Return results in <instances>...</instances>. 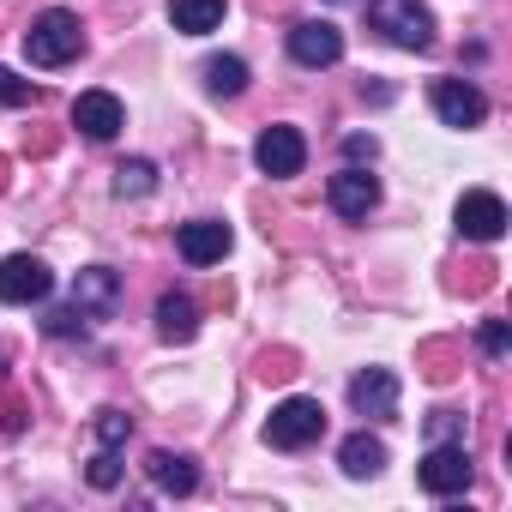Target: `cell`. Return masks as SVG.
Listing matches in <instances>:
<instances>
[{
  "label": "cell",
  "instance_id": "obj_15",
  "mask_svg": "<svg viewBox=\"0 0 512 512\" xmlns=\"http://www.w3.org/2000/svg\"><path fill=\"white\" fill-rule=\"evenodd\" d=\"M145 470H151V482H157L163 494H193V488H199V470H193L187 452H151Z\"/></svg>",
  "mask_w": 512,
  "mask_h": 512
},
{
  "label": "cell",
  "instance_id": "obj_12",
  "mask_svg": "<svg viewBox=\"0 0 512 512\" xmlns=\"http://www.w3.org/2000/svg\"><path fill=\"white\" fill-rule=\"evenodd\" d=\"M326 199H332V211H338V217H368V211L380 205V181H374L368 169H356V163H350V169H338V175H332Z\"/></svg>",
  "mask_w": 512,
  "mask_h": 512
},
{
  "label": "cell",
  "instance_id": "obj_9",
  "mask_svg": "<svg viewBox=\"0 0 512 512\" xmlns=\"http://www.w3.org/2000/svg\"><path fill=\"white\" fill-rule=\"evenodd\" d=\"M458 235L464 241H500L506 235V205H500V193H464L458 199Z\"/></svg>",
  "mask_w": 512,
  "mask_h": 512
},
{
  "label": "cell",
  "instance_id": "obj_10",
  "mask_svg": "<svg viewBox=\"0 0 512 512\" xmlns=\"http://www.w3.org/2000/svg\"><path fill=\"white\" fill-rule=\"evenodd\" d=\"M73 308H79L85 320H109V314L121 308V278H115L109 266H85V272L73 278Z\"/></svg>",
  "mask_w": 512,
  "mask_h": 512
},
{
  "label": "cell",
  "instance_id": "obj_28",
  "mask_svg": "<svg viewBox=\"0 0 512 512\" xmlns=\"http://www.w3.org/2000/svg\"><path fill=\"white\" fill-rule=\"evenodd\" d=\"M19 428H25V404L7 398V404H0V434H19Z\"/></svg>",
  "mask_w": 512,
  "mask_h": 512
},
{
  "label": "cell",
  "instance_id": "obj_21",
  "mask_svg": "<svg viewBox=\"0 0 512 512\" xmlns=\"http://www.w3.org/2000/svg\"><path fill=\"white\" fill-rule=\"evenodd\" d=\"M127 434H133V416H121V410H97V446H109V452H115Z\"/></svg>",
  "mask_w": 512,
  "mask_h": 512
},
{
  "label": "cell",
  "instance_id": "obj_29",
  "mask_svg": "<svg viewBox=\"0 0 512 512\" xmlns=\"http://www.w3.org/2000/svg\"><path fill=\"white\" fill-rule=\"evenodd\" d=\"M0 380H7V350H0Z\"/></svg>",
  "mask_w": 512,
  "mask_h": 512
},
{
  "label": "cell",
  "instance_id": "obj_26",
  "mask_svg": "<svg viewBox=\"0 0 512 512\" xmlns=\"http://www.w3.org/2000/svg\"><path fill=\"white\" fill-rule=\"evenodd\" d=\"M428 440H464V416H458V410H434Z\"/></svg>",
  "mask_w": 512,
  "mask_h": 512
},
{
  "label": "cell",
  "instance_id": "obj_20",
  "mask_svg": "<svg viewBox=\"0 0 512 512\" xmlns=\"http://www.w3.org/2000/svg\"><path fill=\"white\" fill-rule=\"evenodd\" d=\"M151 187H157V163H151V157H127V163L115 169V193H121V199H145Z\"/></svg>",
  "mask_w": 512,
  "mask_h": 512
},
{
  "label": "cell",
  "instance_id": "obj_2",
  "mask_svg": "<svg viewBox=\"0 0 512 512\" xmlns=\"http://www.w3.org/2000/svg\"><path fill=\"white\" fill-rule=\"evenodd\" d=\"M368 25H374L386 43H398V49H428V43H434V19H428L422 0H374V7H368Z\"/></svg>",
  "mask_w": 512,
  "mask_h": 512
},
{
  "label": "cell",
  "instance_id": "obj_25",
  "mask_svg": "<svg viewBox=\"0 0 512 512\" xmlns=\"http://www.w3.org/2000/svg\"><path fill=\"white\" fill-rule=\"evenodd\" d=\"M0 103H7V109H19V103H37V85H31V79H13L7 67H0Z\"/></svg>",
  "mask_w": 512,
  "mask_h": 512
},
{
  "label": "cell",
  "instance_id": "obj_27",
  "mask_svg": "<svg viewBox=\"0 0 512 512\" xmlns=\"http://www.w3.org/2000/svg\"><path fill=\"white\" fill-rule=\"evenodd\" d=\"M344 157H350V163H374V157H380V139H374V133H350V139H344Z\"/></svg>",
  "mask_w": 512,
  "mask_h": 512
},
{
  "label": "cell",
  "instance_id": "obj_3",
  "mask_svg": "<svg viewBox=\"0 0 512 512\" xmlns=\"http://www.w3.org/2000/svg\"><path fill=\"white\" fill-rule=\"evenodd\" d=\"M320 434H326L320 398H284V404L272 410V422H266V440H272L278 452H302V446H314Z\"/></svg>",
  "mask_w": 512,
  "mask_h": 512
},
{
  "label": "cell",
  "instance_id": "obj_24",
  "mask_svg": "<svg viewBox=\"0 0 512 512\" xmlns=\"http://www.w3.org/2000/svg\"><path fill=\"white\" fill-rule=\"evenodd\" d=\"M476 344H482V356H506V344H512L506 320H482V326H476Z\"/></svg>",
  "mask_w": 512,
  "mask_h": 512
},
{
  "label": "cell",
  "instance_id": "obj_18",
  "mask_svg": "<svg viewBox=\"0 0 512 512\" xmlns=\"http://www.w3.org/2000/svg\"><path fill=\"white\" fill-rule=\"evenodd\" d=\"M338 464H344V476H380L386 446H380L374 434H350V440L338 446Z\"/></svg>",
  "mask_w": 512,
  "mask_h": 512
},
{
  "label": "cell",
  "instance_id": "obj_22",
  "mask_svg": "<svg viewBox=\"0 0 512 512\" xmlns=\"http://www.w3.org/2000/svg\"><path fill=\"white\" fill-rule=\"evenodd\" d=\"M85 326H91V320H85L79 308H55V314L43 320V332H49V338H85Z\"/></svg>",
  "mask_w": 512,
  "mask_h": 512
},
{
  "label": "cell",
  "instance_id": "obj_17",
  "mask_svg": "<svg viewBox=\"0 0 512 512\" xmlns=\"http://www.w3.org/2000/svg\"><path fill=\"white\" fill-rule=\"evenodd\" d=\"M169 25L187 37H205L223 25V0H169Z\"/></svg>",
  "mask_w": 512,
  "mask_h": 512
},
{
  "label": "cell",
  "instance_id": "obj_23",
  "mask_svg": "<svg viewBox=\"0 0 512 512\" xmlns=\"http://www.w3.org/2000/svg\"><path fill=\"white\" fill-rule=\"evenodd\" d=\"M85 476H91V488H115V482H121V458H115L109 446H97V458H91Z\"/></svg>",
  "mask_w": 512,
  "mask_h": 512
},
{
  "label": "cell",
  "instance_id": "obj_11",
  "mask_svg": "<svg viewBox=\"0 0 512 512\" xmlns=\"http://www.w3.org/2000/svg\"><path fill=\"white\" fill-rule=\"evenodd\" d=\"M229 223H217V217H199V223H181V235H175V247H181V260L187 266H217L223 253H229Z\"/></svg>",
  "mask_w": 512,
  "mask_h": 512
},
{
  "label": "cell",
  "instance_id": "obj_14",
  "mask_svg": "<svg viewBox=\"0 0 512 512\" xmlns=\"http://www.w3.org/2000/svg\"><path fill=\"white\" fill-rule=\"evenodd\" d=\"M73 127H79L85 139H115V133L127 127V115H121V103H115L109 91H85V97L73 103Z\"/></svg>",
  "mask_w": 512,
  "mask_h": 512
},
{
  "label": "cell",
  "instance_id": "obj_1",
  "mask_svg": "<svg viewBox=\"0 0 512 512\" xmlns=\"http://www.w3.org/2000/svg\"><path fill=\"white\" fill-rule=\"evenodd\" d=\"M79 49H85V25H79V13H67V7H49V13L31 19V31H25L31 67H67Z\"/></svg>",
  "mask_w": 512,
  "mask_h": 512
},
{
  "label": "cell",
  "instance_id": "obj_5",
  "mask_svg": "<svg viewBox=\"0 0 512 512\" xmlns=\"http://www.w3.org/2000/svg\"><path fill=\"white\" fill-rule=\"evenodd\" d=\"M49 290H55V278H49V266L37 260V253H13V260L0 266V302L31 308V302H43Z\"/></svg>",
  "mask_w": 512,
  "mask_h": 512
},
{
  "label": "cell",
  "instance_id": "obj_19",
  "mask_svg": "<svg viewBox=\"0 0 512 512\" xmlns=\"http://www.w3.org/2000/svg\"><path fill=\"white\" fill-rule=\"evenodd\" d=\"M205 91L211 97H241L247 91V61L241 55H211L205 61Z\"/></svg>",
  "mask_w": 512,
  "mask_h": 512
},
{
  "label": "cell",
  "instance_id": "obj_16",
  "mask_svg": "<svg viewBox=\"0 0 512 512\" xmlns=\"http://www.w3.org/2000/svg\"><path fill=\"white\" fill-rule=\"evenodd\" d=\"M193 332H199L193 296H163V302H157V338H163V344H187Z\"/></svg>",
  "mask_w": 512,
  "mask_h": 512
},
{
  "label": "cell",
  "instance_id": "obj_8",
  "mask_svg": "<svg viewBox=\"0 0 512 512\" xmlns=\"http://www.w3.org/2000/svg\"><path fill=\"white\" fill-rule=\"evenodd\" d=\"M434 115H440L446 127H482L488 97H482L470 79H440V85H434Z\"/></svg>",
  "mask_w": 512,
  "mask_h": 512
},
{
  "label": "cell",
  "instance_id": "obj_4",
  "mask_svg": "<svg viewBox=\"0 0 512 512\" xmlns=\"http://www.w3.org/2000/svg\"><path fill=\"white\" fill-rule=\"evenodd\" d=\"M416 476H422L428 494H464L470 488V452H464V440H434L428 458L416 464Z\"/></svg>",
  "mask_w": 512,
  "mask_h": 512
},
{
  "label": "cell",
  "instance_id": "obj_30",
  "mask_svg": "<svg viewBox=\"0 0 512 512\" xmlns=\"http://www.w3.org/2000/svg\"><path fill=\"white\" fill-rule=\"evenodd\" d=\"M332 7H344V0H332Z\"/></svg>",
  "mask_w": 512,
  "mask_h": 512
},
{
  "label": "cell",
  "instance_id": "obj_13",
  "mask_svg": "<svg viewBox=\"0 0 512 512\" xmlns=\"http://www.w3.org/2000/svg\"><path fill=\"white\" fill-rule=\"evenodd\" d=\"M350 410L356 416H392L398 410V374L392 368H362L350 380Z\"/></svg>",
  "mask_w": 512,
  "mask_h": 512
},
{
  "label": "cell",
  "instance_id": "obj_6",
  "mask_svg": "<svg viewBox=\"0 0 512 512\" xmlns=\"http://www.w3.org/2000/svg\"><path fill=\"white\" fill-rule=\"evenodd\" d=\"M253 163H260L266 175H278V181H290V175H302L308 145H302L296 127H266L260 139H253Z\"/></svg>",
  "mask_w": 512,
  "mask_h": 512
},
{
  "label": "cell",
  "instance_id": "obj_7",
  "mask_svg": "<svg viewBox=\"0 0 512 512\" xmlns=\"http://www.w3.org/2000/svg\"><path fill=\"white\" fill-rule=\"evenodd\" d=\"M290 55H296V67H338L344 61V31L326 25V19H308V25L290 31Z\"/></svg>",
  "mask_w": 512,
  "mask_h": 512
}]
</instances>
